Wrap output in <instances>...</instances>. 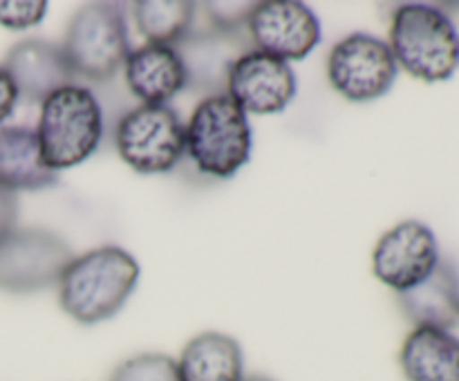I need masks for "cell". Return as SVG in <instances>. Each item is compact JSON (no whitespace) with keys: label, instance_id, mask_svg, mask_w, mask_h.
<instances>
[{"label":"cell","instance_id":"d6986e66","mask_svg":"<svg viewBox=\"0 0 459 381\" xmlns=\"http://www.w3.org/2000/svg\"><path fill=\"white\" fill-rule=\"evenodd\" d=\"M195 9L188 0H142L134 3V21L146 43L175 48L193 30Z\"/></svg>","mask_w":459,"mask_h":381},{"label":"cell","instance_id":"2e32d148","mask_svg":"<svg viewBox=\"0 0 459 381\" xmlns=\"http://www.w3.org/2000/svg\"><path fill=\"white\" fill-rule=\"evenodd\" d=\"M58 182V173L45 166L36 130L25 126L0 128V186L9 191H43Z\"/></svg>","mask_w":459,"mask_h":381},{"label":"cell","instance_id":"cb8c5ba5","mask_svg":"<svg viewBox=\"0 0 459 381\" xmlns=\"http://www.w3.org/2000/svg\"><path fill=\"white\" fill-rule=\"evenodd\" d=\"M18 103V92L13 81L9 79L7 70L0 65V126L4 124V119H9Z\"/></svg>","mask_w":459,"mask_h":381},{"label":"cell","instance_id":"ffe728a7","mask_svg":"<svg viewBox=\"0 0 459 381\" xmlns=\"http://www.w3.org/2000/svg\"><path fill=\"white\" fill-rule=\"evenodd\" d=\"M108 381H179L178 361L160 352L137 354L119 363Z\"/></svg>","mask_w":459,"mask_h":381},{"label":"cell","instance_id":"4fadbf2b","mask_svg":"<svg viewBox=\"0 0 459 381\" xmlns=\"http://www.w3.org/2000/svg\"><path fill=\"white\" fill-rule=\"evenodd\" d=\"M3 67L16 85L18 99L27 103H43L49 94L74 85L76 79L63 45L43 39H27L13 45Z\"/></svg>","mask_w":459,"mask_h":381},{"label":"cell","instance_id":"e0dca14e","mask_svg":"<svg viewBox=\"0 0 459 381\" xmlns=\"http://www.w3.org/2000/svg\"><path fill=\"white\" fill-rule=\"evenodd\" d=\"M399 361L408 381H459V339L448 330L415 327Z\"/></svg>","mask_w":459,"mask_h":381},{"label":"cell","instance_id":"ac0fdd59","mask_svg":"<svg viewBox=\"0 0 459 381\" xmlns=\"http://www.w3.org/2000/svg\"><path fill=\"white\" fill-rule=\"evenodd\" d=\"M179 381H240L245 359L236 339L222 332H204L188 341L178 361Z\"/></svg>","mask_w":459,"mask_h":381},{"label":"cell","instance_id":"5bb4252c","mask_svg":"<svg viewBox=\"0 0 459 381\" xmlns=\"http://www.w3.org/2000/svg\"><path fill=\"white\" fill-rule=\"evenodd\" d=\"M124 79L143 106H169L170 99L186 88L184 65L170 45L143 43L142 48L130 49L124 63Z\"/></svg>","mask_w":459,"mask_h":381},{"label":"cell","instance_id":"52a82bcc","mask_svg":"<svg viewBox=\"0 0 459 381\" xmlns=\"http://www.w3.org/2000/svg\"><path fill=\"white\" fill-rule=\"evenodd\" d=\"M74 254L48 229H13L0 240V290L30 294L58 285Z\"/></svg>","mask_w":459,"mask_h":381},{"label":"cell","instance_id":"6da1fadb","mask_svg":"<svg viewBox=\"0 0 459 381\" xmlns=\"http://www.w3.org/2000/svg\"><path fill=\"white\" fill-rule=\"evenodd\" d=\"M139 282V263L117 245L76 255L58 278V300L67 316L83 325L115 316Z\"/></svg>","mask_w":459,"mask_h":381},{"label":"cell","instance_id":"9c48e42d","mask_svg":"<svg viewBox=\"0 0 459 381\" xmlns=\"http://www.w3.org/2000/svg\"><path fill=\"white\" fill-rule=\"evenodd\" d=\"M439 260L433 229L420 220H403L379 238L372 254V269L384 285L402 294L426 281Z\"/></svg>","mask_w":459,"mask_h":381},{"label":"cell","instance_id":"3957f363","mask_svg":"<svg viewBox=\"0 0 459 381\" xmlns=\"http://www.w3.org/2000/svg\"><path fill=\"white\" fill-rule=\"evenodd\" d=\"M40 155L52 170L79 166L103 139V110L94 92L83 85H67L40 103L36 128Z\"/></svg>","mask_w":459,"mask_h":381},{"label":"cell","instance_id":"7c38bea8","mask_svg":"<svg viewBox=\"0 0 459 381\" xmlns=\"http://www.w3.org/2000/svg\"><path fill=\"white\" fill-rule=\"evenodd\" d=\"M227 94L245 112L276 115L294 101L296 74L282 58L251 49L233 65Z\"/></svg>","mask_w":459,"mask_h":381},{"label":"cell","instance_id":"7a4b0ae2","mask_svg":"<svg viewBox=\"0 0 459 381\" xmlns=\"http://www.w3.org/2000/svg\"><path fill=\"white\" fill-rule=\"evenodd\" d=\"M390 52L415 79L448 81L459 70V31L433 4H402L390 22Z\"/></svg>","mask_w":459,"mask_h":381},{"label":"cell","instance_id":"484cf974","mask_svg":"<svg viewBox=\"0 0 459 381\" xmlns=\"http://www.w3.org/2000/svg\"><path fill=\"white\" fill-rule=\"evenodd\" d=\"M455 7H459V4H455Z\"/></svg>","mask_w":459,"mask_h":381},{"label":"cell","instance_id":"277c9868","mask_svg":"<svg viewBox=\"0 0 459 381\" xmlns=\"http://www.w3.org/2000/svg\"><path fill=\"white\" fill-rule=\"evenodd\" d=\"M254 133L247 112L229 94L202 99L186 126V151L200 173L233 178L249 161Z\"/></svg>","mask_w":459,"mask_h":381},{"label":"cell","instance_id":"9a60e30c","mask_svg":"<svg viewBox=\"0 0 459 381\" xmlns=\"http://www.w3.org/2000/svg\"><path fill=\"white\" fill-rule=\"evenodd\" d=\"M403 314L415 327L448 330L459 321V273L446 260L412 290L397 294Z\"/></svg>","mask_w":459,"mask_h":381},{"label":"cell","instance_id":"5b68a950","mask_svg":"<svg viewBox=\"0 0 459 381\" xmlns=\"http://www.w3.org/2000/svg\"><path fill=\"white\" fill-rule=\"evenodd\" d=\"M63 49L76 76L97 83L110 81L130 54L128 27L121 4H83L67 25Z\"/></svg>","mask_w":459,"mask_h":381},{"label":"cell","instance_id":"ba28073f","mask_svg":"<svg viewBox=\"0 0 459 381\" xmlns=\"http://www.w3.org/2000/svg\"><path fill=\"white\" fill-rule=\"evenodd\" d=\"M397 72L399 65L390 45L363 31L339 40L327 58L332 88L354 103L377 101L388 94Z\"/></svg>","mask_w":459,"mask_h":381},{"label":"cell","instance_id":"603a6c76","mask_svg":"<svg viewBox=\"0 0 459 381\" xmlns=\"http://www.w3.org/2000/svg\"><path fill=\"white\" fill-rule=\"evenodd\" d=\"M18 197L9 188L0 186V240L16 229Z\"/></svg>","mask_w":459,"mask_h":381},{"label":"cell","instance_id":"8fae6325","mask_svg":"<svg viewBox=\"0 0 459 381\" xmlns=\"http://www.w3.org/2000/svg\"><path fill=\"white\" fill-rule=\"evenodd\" d=\"M247 34L258 52L300 61L321 43V21L305 3L264 0L254 4Z\"/></svg>","mask_w":459,"mask_h":381},{"label":"cell","instance_id":"30bf717a","mask_svg":"<svg viewBox=\"0 0 459 381\" xmlns=\"http://www.w3.org/2000/svg\"><path fill=\"white\" fill-rule=\"evenodd\" d=\"M251 39L247 31H222L215 27L191 30L178 45L175 52L184 65L186 88L191 92L209 97L227 94L229 76L238 58L251 52Z\"/></svg>","mask_w":459,"mask_h":381},{"label":"cell","instance_id":"8992f818","mask_svg":"<svg viewBox=\"0 0 459 381\" xmlns=\"http://www.w3.org/2000/svg\"><path fill=\"white\" fill-rule=\"evenodd\" d=\"M117 151L142 175L169 173L186 152V126L170 106H139L117 124Z\"/></svg>","mask_w":459,"mask_h":381},{"label":"cell","instance_id":"44dd1931","mask_svg":"<svg viewBox=\"0 0 459 381\" xmlns=\"http://www.w3.org/2000/svg\"><path fill=\"white\" fill-rule=\"evenodd\" d=\"M255 3H236V0H211L202 4L206 18L215 30L222 31H247L251 12Z\"/></svg>","mask_w":459,"mask_h":381},{"label":"cell","instance_id":"d4e9b609","mask_svg":"<svg viewBox=\"0 0 459 381\" xmlns=\"http://www.w3.org/2000/svg\"><path fill=\"white\" fill-rule=\"evenodd\" d=\"M240 381H273V379H269V377L264 375H249V377H242Z\"/></svg>","mask_w":459,"mask_h":381},{"label":"cell","instance_id":"7402d4cb","mask_svg":"<svg viewBox=\"0 0 459 381\" xmlns=\"http://www.w3.org/2000/svg\"><path fill=\"white\" fill-rule=\"evenodd\" d=\"M48 13V3L43 0H0V25L7 30H30L36 27Z\"/></svg>","mask_w":459,"mask_h":381}]
</instances>
